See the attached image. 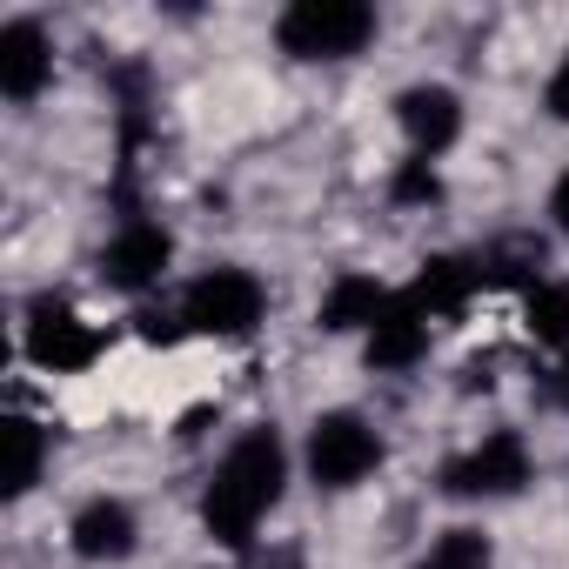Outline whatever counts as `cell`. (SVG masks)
I'll use <instances>...</instances> for the list:
<instances>
[{
    "label": "cell",
    "instance_id": "cell-1",
    "mask_svg": "<svg viewBox=\"0 0 569 569\" xmlns=\"http://www.w3.org/2000/svg\"><path fill=\"white\" fill-rule=\"evenodd\" d=\"M289 489V442L274 422H254L228 442V456L214 462L208 489H201V529L221 549H248L254 529L268 522V509Z\"/></svg>",
    "mask_w": 569,
    "mask_h": 569
},
{
    "label": "cell",
    "instance_id": "cell-2",
    "mask_svg": "<svg viewBox=\"0 0 569 569\" xmlns=\"http://www.w3.org/2000/svg\"><path fill=\"white\" fill-rule=\"evenodd\" d=\"M376 8L362 0H296L274 14V48L296 61H356L376 41Z\"/></svg>",
    "mask_w": 569,
    "mask_h": 569
},
{
    "label": "cell",
    "instance_id": "cell-3",
    "mask_svg": "<svg viewBox=\"0 0 569 569\" xmlns=\"http://www.w3.org/2000/svg\"><path fill=\"white\" fill-rule=\"evenodd\" d=\"M261 316H268V289H261L248 268H234V261L194 274V281H188V296H181V329H188V336L241 342V336L261 329Z\"/></svg>",
    "mask_w": 569,
    "mask_h": 569
},
{
    "label": "cell",
    "instance_id": "cell-4",
    "mask_svg": "<svg viewBox=\"0 0 569 569\" xmlns=\"http://www.w3.org/2000/svg\"><path fill=\"white\" fill-rule=\"evenodd\" d=\"M382 429L369 422V416H356V409H329V416H316L309 422V449H302V462H309V476L322 482V489H356V482H369L376 469H382Z\"/></svg>",
    "mask_w": 569,
    "mask_h": 569
},
{
    "label": "cell",
    "instance_id": "cell-5",
    "mask_svg": "<svg viewBox=\"0 0 569 569\" xmlns=\"http://www.w3.org/2000/svg\"><path fill=\"white\" fill-rule=\"evenodd\" d=\"M529 476H536L529 442L516 429H489L482 442H469L462 456L442 462V496H456V502H502V496H522Z\"/></svg>",
    "mask_w": 569,
    "mask_h": 569
},
{
    "label": "cell",
    "instance_id": "cell-6",
    "mask_svg": "<svg viewBox=\"0 0 569 569\" xmlns=\"http://www.w3.org/2000/svg\"><path fill=\"white\" fill-rule=\"evenodd\" d=\"M21 349H28L34 369H48V376H74V369H88V362L108 349V336H101L81 309L41 296V302L28 309V322H21Z\"/></svg>",
    "mask_w": 569,
    "mask_h": 569
},
{
    "label": "cell",
    "instance_id": "cell-7",
    "mask_svg": "<svg viewBox=\"0 0 569 569\" xmlns=\"http://www.w3.org/2000/svg\"><path fill=\"white\" fill-rule=\"evenodd\" d=\"M168 261H174V234L161 221H148V214H128L101 248V281L121 289V296H141L168 274Z\"/></svg>",
    "mask_w": 569,
    "mask_h": 569
},
{
    "label": "cell",
    "instance_id": "cell-8",
    "mask_svg": "<svg viewBox=\"0 0 569 569\" xmlns=\"http://www.w3.org/2000/svg\"><path fill=\"white\" fill-rule=\"evenodd\" d=\"M396 128H402L416 161H442L462 141V94L442 88V81H416V88L396 94Z\"/></svg>",
    "mask_w": 569,
    "mask_h": 569
},
{
    "label": "cell",
    "instance_id": "cell-9",
    "mask_svg": "<svg viewBox=\"0 0 569 569\" xmlns=\"http://www.w3.org/2000/svg\"><path fill=\"white\" fill-rule=\"evenodd\" d=\"M68 549H74L81 562H128V556L141 549V516H134V502H121V496H88V502L74 509V522H68Z\"/></svg>",
    "mask_w": 569,
    "mask_h": 569
},
{
    "label": "cell",
    "instance_id": "cell-10",
    "mask_svg": "<svg viewBox=\"0 0 569 569\" xmlns=\"http://www.w3.org/2000/svg\"><path fill=\"white\" fill-rule=\"evenodd\" d=\"M54 81V41L41 21H8L0 28V94H8L14 108L41 101Z\"/></svg>",
    "mask_w": 569,
    "mask_h": 569
},
{
    "label": "cell",
    "instance_id": "cell-11",
    "mask_svg": "<svg viewBox=\"0 0 569 569\" xmlns=\"http://www.w3.org/2000/svg\"><path fill=\"white\" fill-rule=\"evenodd\" d=\"M422 356H429V316H422L409 296H396V302L382 309V322L369 329V369L402 376V369H416Z\"/></svg>",
    "mask_w": 569,
    "mask_h": 569
},
{
    "label": "cell",
    "instance_id": "cell-12",
    "mask_svg": "<svg viewBox=\"0 0 569 569\" xmlns=\"http://www.w3.org/2000/svg\"><path fill=\"white\" fill-rule=\"evenodd\" d=\"M489 281V268L482 261H469V254H436V261H422V274L409 281V302L422 309V316H449V309H462L476 289Z\"/></svg>",
    "mask_w": 569,
    "mask_h": 569
},
{
    "label": "cell",
    "instance_id": "cell-13",
    "mask_svg": "<svg viewBox=\"0 0 569 569\" xmlns=\"http://www.w3.org/2000/svg\"><path fill=\"white\" fill-rule=\"evenodd\" d=\"M389 302H396V296L382 289L376 274H336V281H329V296H322V309H316V329H329V336L376 329Z\"/></svg>",
    "mask_w": 569,
    "mask_h": 569
},
{
    "label": "cell",
    "instance_id": "cell-14",
    "mask_svg": "<svg viewBox=\"0 0 569 569\" xmlns=\"http://www.w3.org/2000/svg\"><path fill=\"white\" fill-rule=\"evenodd\" d=\"M522 329L542 342V349H556V356H569V281H529V296H522Z\"/></svg>",
    "mask_w": 569,
    "mask_h": 569
},
{
    "label": "cell",
    "instance_id": "cell-15",
    "mask_svg": "<svg viewBox=\"0 0 569 569\" xmlns=\"http://www.w3.org/2000/svg\"><path fill=\"white\" fill-rule=\"evenodd\" d=\"M41 469H48V429L28 422V416H8V496H14V502L34 496Z\"/></svg>",
    "mask_w": 569,
    "mask_h": 569
},
{
    "label": "cell",
    "instance_id": "cell-16",
    "mask_svg": "<svg viewBox=\"0 0 569 569\" xmlns=\"http://www.w3.org/2000/svg\"><path fill=\"white\" fill-rule=\"evenodd\" d=\"M496 562V542H489V529H469V522H456V529H442L436 542H429V556H416L409 569H489Z\"/></svg>",
    "mask_w": 569,
    "mask_h": 569
},
{
    "label": "cell",
    "instance_id": "cell-17",
    "mask_svg": "<svg viewBox=\"0 0 569 569\" xmlns=\"http://www.w3.org/2000/svg\"><path fill=\"white\" fill-rule=\"evenodd\" d=\"M389 194L402 201V208H429V201H442V174H436V161H402L396 168V181H389Z\"/></svg>",
    "mask_w": 569,
    "mask_h": 569
},
{
    "label": "cell",
    "instance_id": "cell-18",
    "mask_svg": "<svg viewBox=\"0 0 569 569\" xmlns=\"http://www.w3.org/2000/svg\"><path fill=\"white\" fill-rule=\"evenodd\" d=\"M542 108H549L556 121H569V54L556 61V74H549V88H542Z\"/></svg>",
    "mask_w": 569,
    "mask_h": 569
},
{
    "label": "cell",
    "instance_id": "cell-19",
    "mask_svg": "<svg viewBox=\"0 0 569 569\" xmlns=\"http://www.w3.org/2000/svg\"><path fill=\"white\" fill-rule=\"evenodd\" d=\"M549 221H556V234H569V168H562L556 188H549Z\"/></svg>",
    "mask_w": 569,
    "mask_h": 569
},
{
    "label": "cell",
    "instance_id": "cell-20",
    "mask_svg": "<svg viewBox=\"0 0 569 569\" xmlns=\"http://www.w3.org/2000/svg\"><path fill=\"white\" fill-rule=\"evenodd\" d=\"M556 402H562V409H569V356H562V362H556Z\"/></svg>",
    "mask_w": 569,
    "mask_h": 569
}]
</instances>
